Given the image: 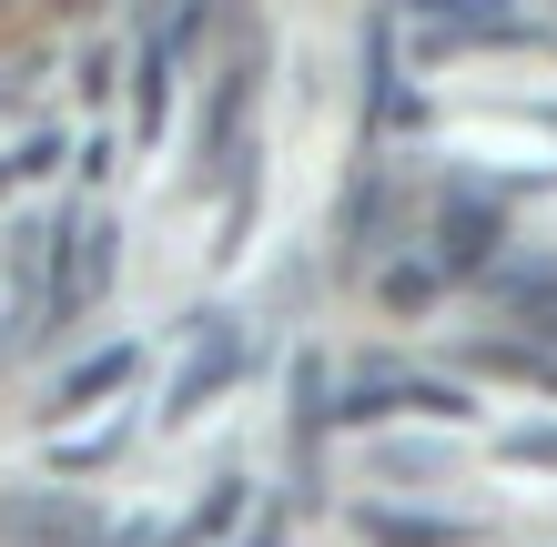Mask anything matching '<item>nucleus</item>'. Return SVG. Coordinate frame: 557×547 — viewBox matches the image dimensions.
Listing matches in <instances>:
<instances>
[{"mask_svg": "<svg viewBox=\"0 0 557 547\" xmlns=\"http://www.w3.org/2000/svg\"><path fill=\"white\" fill-rule=\"evenodd\" d=\"M112 264H122V223L102 203H82V213H61V264H51V304H41V335H61L82 304H102L112 295Z\"/></svg>", "mask_w": 557, "mask_h": 547, "instance_id": "f257e3e1", "label": "nucleus"}, {"mask_svg": "<svg viewBox=\"0 0 557 547\" xmlns=\"http://www.w3.org/2000/svg\"><path fill=\"white\" fill-rule=\"evenodd\" d=\"M0 547H122V527L72 487H21L0 497Z\"/></svg>", "mask_w": 557, "mask_h": 547, "instance_id": "f03ea898", "label": "nucleus"}, {"mask_svg": "<svg viewBox=\"0 0 557 547\" xmlns=\"http://www.w3.org/2000/svg\"><path fill=\"white\" fill-rule=\"evenodd\" d=\"M51 264H61V213H30L11 234V264H0V295H11V314H0V356H11V345H41Z\"/></svg>", "mask_w": 557, "mask_h": 547, "instance_id": "7ed1b4c3", "label": "nucleus"}, {"mask_svg": "<svg viewBox=\"0 0 557 547\" xmlns=\"http://www.w3.org/2000/svg\"><path fill=\"white\" fill-rule=\"evenodd\" d=\"M406 21L425 41H537V21L517 0H406Z\"/></svg>", "mask_w": 557, "mask_h": 547, "instance_id": "20e7f679", "label": "nucleus"}, {"mask_svg": "<svg viewBox=\"0 0 557 547\" xmlns=\"http://www.w3.org/2000/svg\"><path fill=\"white\" fill-rule=\"evenodd\" d=\"M497 244H507V213H486V192L456 183L446 213H436V264L446 274H476V264H497Z\"/></svg>", "mask_w": 557, "mask_h": 547, "instance_id": "39448f33", "label": "nucleus"}, {"mask_svg": "<svg viewBox=\"0 0 557 547\" xmlns=\"http://www.w3.org/2000/svg\"><path fill=\"white\" fill-rule=\"evenodd\" d=\"M253 82H264V41L234 51V72L213 82V112H203V173L234 163V142H244V102H253Z\"/></svg>", "mask_w": 557, "mask_h": 547, "instance_id": "423d86ee", "label": "nucleus"}, {"mask_svg": "<svg viewBox=\"0 0 557 547\" xmlns=\"http://www.w3.org/2000/svg\"><path fill=\"white\" fill-rule=\"evenodd\" d=\"M234 375H244V335H203V356H193V365L173 375V396H162V426H193V415H203Z\"/></svg>", "mask_w": 557, "mask_h": 547, "instance_id": "0eeeda50", "label": "nucleus"}, {"mask_svg": "<svg viewBox=\"0 0 557 547\" xmlns=\"http://www.w3.org/2000/svg\"><path fill=\"white\" fill-rule=\"evenodd\" d=\"M486 274V304L507 314V325H557V264H476Z\"/></svg>", "mask_w": 557, "mask_h": 547, "instance_id": "6e6552de", "label": "nucleus"}, {"mask_svg": "<svg viewBox=\"0 0 557 547\" xmlns=\"http://www.w3.org/2000/svg\"><path fill=\"white\" fill-rule=\"evenodd\" d=\"M143 375V345H102V356H82L72 375L51 385V415H82V406H112L122 385Z\"/></svg>", "mask_w": 557, "mask_h": 547, "instance_id": "1a4fd4ad", "label": "nucleus"}, {"mask_svg": "<svg viewBox=\"0 0 557 547\" xmlns=\"http://www.w3.org/2000/svg\"><path fill=\"white\" fill-rule=\"evenodd\" d=\"M355 537L366 547H467V527L425 518V507H355Z\"/></svg>", "mask_w": 557, "mask_h": 547, "instance_id": "9d476101", "label": "nucleus"}, {"mask_svg": "<svg viewBox=\"0 0 557 547\" xmlns=\"http://www.w3.org/2000/svg\"><path fill=\"white\" fill-rule=\"evenodd\" d=\"M324 415H335V365L324 356H294V436H324Z\"/></svg>", "mask_w": 557, "mask_h": 547, "instance_id": "9b49d317", "label": "nucleus"}, {"mask_svg": "<svg viewBox=\"0 0 557 547\" xmlns=\"http://www.w3.org/2000/svg\"><path fill=\"white\" fill-rule=\"evenodd\" d=\"M436 295H446V264H436V253H406V264H385V304H396V314H425Z\"/></svg>", "mask_w": 557, "mask_h": 547, "instance_id": "f8f14e48", "label": "nucleus"}, {"mask_svg": "<svg viewBox=\"0 0 557 547\" xmlns=\"http://www.w3.org/2000/svg\"><path fill=\"white\" fill-rule=\"evenodd\" d=\"M467 365H507L517 385H547V396H557V356H537V345H517V335H486V345H467Z\"/></svg>", "mask_w": 557, "mask_h": 547, "instance_id": "ddd939ff", "label": "nucleus"}, {"mask_svg": "<svg viewBox=\"0 0 557 547\" xmlns=\"http://www.w3.org/2000/svg\"><path fill=\"white\" fill-rule=\"evenodd\" d=\"M244 518V476H223V487L203 497V507H193V518L173 527V537H162V547H203V537H223V527H234Z\"/></svg>", "mask_w": 557, "mask_h": 547, "instance_id": "4468645a", "label": "nucleus"}, {"mask_svg": "<svg viewBox=\"0 0 557 547\" xmlns=\"http://www.w3.org/2000/svg\"><path fill=\"white\" fill-rule=\"evenodd\" d=\"M51 457H61V476H91V467H112V457H122V436L102 426V436H72V446H51Z\"/></svg>", "mask_w": 557, "mask_h": 547, "instance_id": "2eb2a0df", "label": "nucleus"}, {"mask_svg": "<svg viewBox=\"0 0 557 547\" xmlns=\"http://www.w3.org/2000/svg\"><path fill=\"white\" fill-rule=\"evenodd\" d=\"M497 457H517V467H557V426H517V436H497Z\"/></svg>", "mask_w": 557, "mask_h": 547, "instance_id": "dca6fc26", "label": "nucleus"}, {"mask_svg": "<svg viewBox=\"0 0 557 547\" xmlns=\"http://www.w3.org/2000/svg\"><path fill=\"white\" fill-rule=\"evenodd\" d=\"M234 547H284V507H274V497H264V507H253V527H244V537H234Z\"/></svg>", "mask_w": 557, "mask_h": 547, "instance_id": "f3484780", "label": "nucleus"}, {"mask_svg": "<svg viewBox=\"0 0 557 547\" xmlns=\"http://www.w3.org/2000/svg\"><path fill=\"white\" fill-rule=\"evenodd\" d=\"M537 122H547V133H557V102H547V112H537Z\"/></svg>", "mask_w": 557, "mask_h": 547, "instance_id": "a211bd4d", "label": "nucleus"}, {"mask_svg": "<svg viewBox=\"0 0 557 547\" xmlns=\"http://www.w3.org/2000/svg\"><path fill=\"white\" fill-rule=\"evenodd\" d=\"M0 192H11V163H0Z\"/></svg>", "mask_w": 557, "mask_h": 547, "instance_id": "6ab92c4d", "label": "nucleus"}]
</instances>
